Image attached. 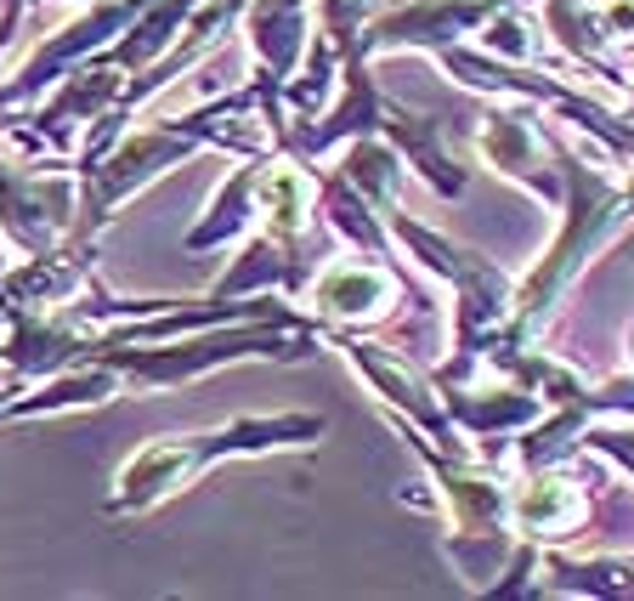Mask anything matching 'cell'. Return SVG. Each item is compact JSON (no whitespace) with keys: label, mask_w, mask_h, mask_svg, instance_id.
<instances>
[{"label":"cell","mask_w":634,"mask_h":601,"mask_svg":"<svg viewBox=\"0 0 634 601\" xmlns=\"http://www.w3.org/2000/svg\"><path fill=\"white\" fill-rule=\"evenodd\" d=\"M572 511H578V494L567 483H532L521 494V522H532V528H555Z\"/></svg>","instance_id":"cell-1"},{"label":"cell","mask_w":634,"mask_h":601,"mask_svg":"<svg viewBox=\"0 0 634 601\" xmlns=\"http://www.w3.org/2000/svg\"><path fill=\"white\" fill-rule=\"evenodd\" d=\"M374 295H379V279H363V272H340V279L323 284V300H328V307H340V312L374 307Z\"/></svg>","instance_id":"cell-2"},{"label":"cell","mask_w":634,"mask_h":601,"mask_svg":"<svg viewBox=\"0 0 634 601\" xmlns=\"http://www.w3.org/2000/svg\"><path fill=\"white\" fill-rule=\"evenodd\" d=\"M267 193H277V228H300V221H307V182H300L295 170H277L267 182Z\"/></svg>","instance_id":"cell-3"},{"label":"cell","mask_w":634,"mask_h":601,"mask_svg":"<svg viewBox=\"0 0 634 601\" xmlns=\"http://www.w3.org/2000/svg\"><path fill=\"white\" fill-rule=\"evenodd\" d=\"M606 23H612V35H634V0H612V7H606Z\"/></svg>","instance_id":"cell-4"}]
</instances>
